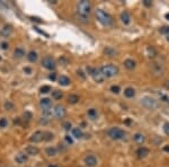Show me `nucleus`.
Returning <instances> with one entry per match:
<instances>
[{
	"mask_svg": "<svg viewBox=\"0 0 169 167\" xmlns=\"http://www.w3.org/2000/svg\"><path fill=\"white\" fill-rule=\"evenodd\" d=\"M95 16H96L98 22H99L103 26H105V27H111V26H113V24H114V19H113L112 16L109 15L108 13H106V11H104L103 9L96 10Z\"/></svg>",
	"mask_w": 169,
	"mask_h": 167,
	"instance_id": "f257e3e1",
	"label": "nucleus"
},
{
	"mask_svg": "<svg viewBox=\"0 0 169 167\" xmlns=\"http://www.w3.org/2000/svg\"><path fill=\"white\" fill-rule=\"evenodd\" d=\"M92 4L88 0H81L77 4V14L76 15L89 17L90 13H92Z\"/></svg>",
	"mask_w": 169,
	"mask_h": 167,
	"instance_id": "f03ea898",
	"label": "nucleus"
},
{
	"mask_svg": "<svg viewBox=\"0 0 169 167\" xmlns=\"http://www.w3.org/2000/svg\"><path fill=\"white\" fill-rule=\"evenodd\" d=\"M99 70H100V72L105 78H112V77H115L118 73V68L116 66H114V65H105Z\"/></svg>",
	"mask_w": 169,
	"mask_h": 167,
	"instance_id": "7ed1b4c3",
	"label": "nucleus"
},
{
	"mask_svg": "<svg viewBox=\"0 0 169 167\" xmlns=\"http://www.w3.org/2000/svg\"><path fill=\"white\" fill-rule=\"evenodd\" d=\"M107 136L113 140H121L126 136V133L120 128H112L107 131Z\"/></svg>",
	"mask_w": 169,
	"mask_h": 167,
	"instance_id": "20e7f679",
	"label": "nucleus"
},
{
	"mask_svg": "<svg viewBox=\"0 0 169 167\" xmlns=\"http://www.w3.org/2000/svg\"><path fill=\"white\" fill-rule=\"evenodd\" d=\"M87 72L90 75V76L94 78V80L96 81V82H103V81L105 80V77L103 76V73L100 72L99 69L97 68H94V67H88L87 68Z\"/></svg>",
	"mask_w": 169,
	"mask_h": 167,
	"instance_id": "39448f33",
	"label": "nucleus"
},
{
	"mask_svg": "<svg viewBox=\"0 0 169 167\" xmlns=\"http://www.w3.org/2000/svg\"><path fill=\"white\" fill-rule=\"evenodd\" d=\"M141 104H142L145 108H149V110H154V108L158 107L157 101H156L154 98H152V97H149V96L143 97V98L141 99Z\"/></svg>",
	"mask_w": 169,
	"mask_h": 167,
	"instance_id": "423d86ee",
	"label": "nucleus"
},
{
	"mask_svg": "<svg viewBox=\"0 0 169 167\" xmlns=\"http://www.w3.org/2000/svg\"><path fill=\"white\" fill-rule=\"evenodd\" d=\"M42 66L44 67L45 69H47V70H54L56 68V62L52 56H46L42 60Z\"/></svg>",
	"mask_w": 169,
	"mask_h": 167,
	"instance_id": "0eeeda50",
	"label": "nucleus"
},
{
	"mask_svg": "<svg viewBox=\"0 0 169 167\" xmlns=\"http://www.w3.org/2000/svg\"><path fill=\"white\" fill-rule=\"evenodd\" d=\"M53 114H54V117L56 119H59V120H61V119H64L66 115H67V110H66V107L63 106V105H56L54 107V110H53Z\"/></svg>",
	"mask_w": 169,
	"mask_h": 167,
	"instance_id": "6e6552de",
	"label": "nucleus"
},
{
	"mask_svg": "<svg viewBox=\"0 0 169 167\" xmlns=\"http://www.w3.org/2000/svg\"><path fill=\"white\" fill-rule=\"evenodd\" d=\"M97 163L98 159L94 155H88V156L85 157V165L87 167H95L97 165Z\"/></svg>",
	"mask_w": 169,
	"mask_h": 167,
	"instance_id": "1a4fd4ad",
	"label": "nucleus"
},
{
	"mask_svg": "<svg viewBox=\"0 0 169 167\" xmlns=\"http://www.w3.org/2000/svg\"><path fill=\"white\" fill-rule=\"evenodd\" d=\"M27 159H28V156L26 155L24 151H21V152H17L15 156V162L17 164H19V165H23V164H25L27 162Z\"/></svg>",
	"mask_w": 169,
	"mask_h": 167,
	"instance_id": "9d476101",
	"label": "nucleus"
},
{
	"mask_svg": "<svg viewBox=\"0 0 169 167\" xmlns=\"http://www.w3.org/2000/svg\"><path fill=\"white\" fill-rule=\"evenodd\" d=\"M42 140H43V132L42 131L34 132L31 136V138H30V141H31L32 143H38V142H41Z\"/></svg>",
	"mask_w": 169,
	"mask_h": 167,
	"instance_id": "9b49d317",
	"label": "nucleus"
},
{
	"mask_svg": "<svg viewBox=\"0 0 169 167\" xmlns=\"http://www.w3.org/2000/svg\"><path fill=\"white\" fill-rule=\"evenodd\" d=\"M27 156H36L40 154V149L36 147V146H27L24 150Z\"/></svg>",
	"mask_w": 169,
	"mask_h": 167,
	"instance_id": "f8f14e48",
	"label": "nucleus"
},
{
	"mask_svg": "<svg viewBox=\"0 0 169 167\" xmlns=\"http://www.w3.org/2000/svg\"><path fill=\"white\" fill-rule=\"evenodd\" d=\"M13 34V26L11 25H5L1 30H0V35L2 36V37H9V36Z\"/></svg>",
	"mask_w": 169,
	"mask_h": 167,
	"instance_id": "ddd939ff",
	"label": "nucleus"
},
{
	"mask_svg": "<svg viewBox=\"0 0 169 167\" xmlns=\"http://www.w3.org/2000/svg\"><path fill=\"white\" fill-rule=\"evenodd\" d=\"M40 106H41L42 111L44 110H51L52 108V102L50 98H42L40 101Z\"/></svg>",
	"mask_w": 169,
	"mask_h": 167,
	"instance_id": "4468645a",
	"label": "nucleus"
},
{
	"mask_svg": "<svg viewBox=\"0 0 169 167\" xmlns=\"http://www.w3.org/2000/svg\"><path fill=\"white\" fill-rule=\"evenodd\" d=\"M25 56H26V52L21 46H18V48H16L15 50H14V58L15 59H23Z\"/></svg>",
	"mask_w": 169,
	"mask_h": 167,
	"instance_id": "2eb2a0df",
	"label": "nucleus"
},
{
	"mask_svg": "<svg viewBox=\"0 0 169 167\" xmlns=\"http://www.w3.org/2000/svg\"><path fill=\"white\" fill-rule=\"evenodd\" d=\"M149 154H150V150L147 147H140L137 150V155H138L139 158H145Z\"/></svg>",
	"mask_w": 169,
	"mask_h": 167,
	"instance_id": "dca6fc26",
	"label": "nucleus"
},
{
	"mask_svg": "<svg viewBox=\"0 0 169 167\" xmlns=\"http://www.w3.org/2000/svg\"><path fill=\"white\" fill-rule=\"evenodd\" d=\"M137 66V62L133 60V59H126V60L124 61V67L128 69V70H133L134 68Z\"/></svg>",
	"mask_w": 169,
	"mask_h": 167,
	"instance_id": "f3484780",
	"label": "nucleus"
},
{
	"mask_svg": "<svg viewBox=\"0 0 169 167\" xmlns=\"http://www.w3.org/2000/svg\"><path fill=\"white\" fill-rule=\"evenodd\" d=\"M121 20L123 22V24H125V25H128L131 23V15L128 14V11H123L121 14Z\"/></svg>",
	"mask_w": 169,
	"mask_h": 167,
	"instance_id": "a211bd4d",
	"label": "nucleus"
},
{
	"mask_svg": "<svg viewBox=\"0 0 169 167\" xmlns=\"http://www.w3.org/2000/svg\"><path fill=\"white\" fill-rule=\"evenodd\" d=\"M133 140L134 142H137L139 145H142L145 142V137H144L142 133H135L133 136Z\"/></svg>",
	"mask_w": 169,
	"mask_h": 167,
	"instance_id": "6ab92c4d",
	"label": "nucleus"
},
{
	"mask_svg": "<svg viewBox=\"0 0 169 167\" xmlns=\"http://www.w3.org/2000/svg\"><path fill=\"white\" fill-rule=\"evenodd\" d=\"M37 59H38V56H37V53H36L35 51H30L27 53V60L30 61V62H32V63L36 62Z\"/></svg>",
	"mask_w": 169,
	"mask_h": 167,
	"instance_id": "aec40b11",
	"label": "nucleus"
},
{
	"mask_svg": "<svg viewBox=\"0 0 169 167\" xmlns=\"http://www.w3.org/2000/svg\"><path fill=\"white\" fill-rule=\"evenodd\" d=\"M58 81H59V85H61V86H68V85H70V78L67 76H60Z\"/></svg>",
	"mask_w": 169,
	"mask_h": 167,
	"instance_id": "412c9836",
	"label": "nucleus"
},
{
	"mask_svg": "<svg viewBox=\"0 0 169 167\" xmlns=\"http://www.w3.org/2000/svg\"><path fill=\"white\" fill-rule=\"evenodd\" d=\"M72 136L76 138V139H81L83 137V132L79 128H73L72 129Z\"/></svg>",
	"mask_w": 169,
	"mask_h": 167,
	"instance_id": "4be33fe9",
	"label": "nucleus"
},
{
	"mask_svg": "<svg viewBox=\"0 0 169 167\" xmlns=\"http://www.w3.org/2000/svg\"><path fill=\"white\" fill-rule=\"evenodd\" d=\"M46 155L49 156V157H54V156H56L58 155V148L55 147H49L46 148Z\"/></svg>",
	"mask_w": 169,
	"mask_h": 167,
	"instance_id": "5701e85b",
	"label": "nucleus"
},
{
	"mask_svg": "<svg viewBox=\"0 0 169 167\" xmlns=\"http://www.w3.org/2000/svg\"><path fill=\"white\" fill-rule=\"evenodd\" d=\"M124 95H125V97H128V98H132V97L135 96V91H134L132 87H128L124 91Z\"/></svg>",
	"mask_w": 169,
	"mask_h": 167,
	"instance_id": "b1692460",
	"label": "nucleus"
},
{
	"mask_svg": "<svg viewBox=\"0 0 169 167\" xmlns=\"http://www.w3.org/2000/svg\"><path fill=\"white\" fill-rule=\"evenodd\" d=\"M79 96H78L77 94H71V95H69V97H68V102L70 103V104H72V105H75V104H77L78 102H79Z\"/></svg>",
	"mask_w": 169,
	"mask_h": 167,
	"instance_id": "393cba45",
	"label": "nucleus"
},
{
	"mask_svg": "<svg viewBox=\"0 0 169 167\" xmlns=\"http://www.w3.org/2000/svg\"><path fill=\"white\" fill-rule=\"evenodd\" d=\"M54 138V134L50 131H44L43 132V140L44 141H51Z\"/></svg>",
	"mask_w": 169,
	"mask_h": 167,
	"instance_id": "a878e982",
	"label": "nucleus"
},
{
	"mask_svg": "<svg viewBox=\"0 0 169 167\" xmlns=\"http://www.w3.org/2000/svg\"><path fill=\"white\" fill-rule=\"evenodd\" d=\"M62 93L60 91H58V89H55V91H52V98L53 99H55V101H59V99H61L62 98Z\"/></svg>",
	"mask_w": 169,
	"mask_h": 167,
	"instance_id": "bb28decb",
	"label": "nucleus"
},
{
	"mask_svg": "<svg viewBox=\"0 0 169 167\" xmlns=\"http://www.w3.org/2000/svg\"><path fill=\"white\" fill-rule=\"evenodd\" d=\"M104 52H105V54L108 56H115V54H116V51L114 50V49H112V48H106L105 50H104Z\"/></svg>",
	"mask_w": 169,
	"mask_h": 167,
	"instance_id": "cd10ccee",
	"label": "nucleus"
},
{
	"mask_svg": "<svg viewBox=\"0 0 169 167\" xmlns=\"http://www.w3.org/2000/svg\"><path fill=\"white\" fill-rule=\"evenodd\" d=\"M88 117L92 119V120H95L96 117H97V111L95 110V108H90L89 111H88Z\"/></svg>",
	"mask_w": 169,
	"mask_h": 167,
	"instance_id": "c85d7f7f",
	"label": "nucleus"
},
{
	"mask_svg": "<svg viewBox=\"0 0 169 167\" xmlns=\"http://www.w3.org/2000/svg\"><path fill=\"white\" fill-rule=\"evenodd\" d=\"M76 17L82 24H88L89 23V17H83V16H79V15H76Z\"/></svg>",
	"mask_w": 169,
	"mask_h": 167,
	"instance_id": "c756f323",
	"label": "nucleus"
},
{
	"mask_svg": "<svg viewBox=\"0 0 169 167\" xmlns=\"http://www.w3.org/2000/svg\"><path fill=\"white\" fill-rule=\"evenodd\" d=\"M4 106H5V108L7 111H11V110H14V103L10 101H7L5 102V105Z\"/></svg>",
	"mask_w": 169,
	"mask_h": 167,
	"instance_id": "7c9ffc66",
	"label": "nucleus"
},
{
	"mask_svg": "<svg viewBox=\"0 0 169 167\" xmlns=\"http://www.w3.org/2000/svg\"><path fill=\"white\" fill-rule=\"evenodd\" d=\"M7 125H8V120L6 117H1L0 119V128L4 129V128H7Z\"/></svg>",
	"mask_w": 169,
	"mask_h": 167,
	"instance_id": "2f4dec72",
	"label": "nucleus"
},
{
	"mask_svg": "<svg viewBox=\"0 0 169 167\" xmlns=\"http://www.w3.org/2000/svg\"><path fill=\"white\" fill-rule=\"evenodd\" d=\"M40 91H41L42 94H47L49 91H51V87L50 86H43V87H41Z\"/></svg>",
	"mask_w": 169,
	"mask_h": 167,
	"instance_id": "473e14b6",
	"label": "nucleus"
},
{
	"mask_svg": "<svg viewBox=\"0 0 169 167\" xmlns=\"http://www.w3.org/2000/svg\"><path fill=\"white\" fill-rule=\"evenodd\" d=\"M111 91L114 93V94H118V93H120V87L116 86V85H113V86L111 87Z\"/></svg>",
	"mask_w": 169,
	"mask_h": 167,
	"instance_id": "72a5a7b5",
	"label": "nucleus"
},
{
	"mask_svg": "<svg viewBox=\"0 0 169 167\" xmlns=\"http://www.w3.org/2000/svg\"><path fill=\"white\" fill-rule=\"evenodd\" d=\"M160 33H162V34H168L169 35V26H164L162 28H160Z\"/></svg>",
	"mask_w": 169,
	"mask_h": 167,
	"instance_id": "f704fd0d",
	"label": "nucleus"
},
{
	"mask_svg": "<svg viewBox=\"0 0 169 167\" xmlns=\"http://www.w3.org/2000/svg\"><path fill=\"white\" fill-rule=\"evenodd\" d=\"M24 119H25V120H27V121H30V120L32 119V113H31V112H25V113H24Z\"/></svg>",
	"mask_w": 169,
	"mask_h": 167,
	"instance_id": "c9c22d12",
	"label": "nucleus"
},
{
	"mask_svg": "<svg viewBox=\"0 0 169 167\" xmlns=\"http://www.w3.org/2000/svg\"><path fill=\"white\" fill-rule=\"evenodd\" d=\"M164 131H165V133H166L167 136H169V122L165 123V125H164Z\"/></svg>",
	"mask_w": 169,
	"mask_h": 167,
	"instance_id": "e433bc0d",
	"label": "nucleus"
},
{
	"mask_svg": "<svg viewBox=\"0 0 169 167\" xmlns=\"http://www.w3.org/2000/svg\"><path fill=\"white\" fill-rule=\"evenodd\" d=\"M47 123H49V117H41V120H40V124H47Z\"/></svg>",
	"mask_w": 169,
	"mask_h": 167,
	"instance_id": "4c0bfd02",
	"label": "nucleus"
},
{
	"mask_svg": "<svg viewBox=\"0 0 169 167\" xmlns=\"http://www.w3.org/2000/svg\"><path fill=\"white\" fill-rule=\"evenodd\" d=\"M0 48H1L2 50H8V49H9V44L6 43V42H2V43L0 44Z\"/></svg>",
	"mask_w": 169,
	"mask_h": 167,
	"instance_id": "58836bf2",
	"label": "nucleus"
},
{
	"mask_svg": "<svg viewBox=\"0 0 169 167\" xmlns=\"http://www.w3.org/2000/svg\"><path fill=\"white\" fill-rule=\"evenodd\" d=\"M64 139H66V141L68 142V143H69V145H72V139L71 138H70V136H66V138H64Z\"/></svg>",
	"mask_w": 169,
	"mask_h": 167,
	"instance_id": "ea45409f",
	"label": "nucleus"
},
{
	"mask_svg": "<svg viewBox=\"0 0 169 167\" xmlns=\"http://www.w3.org/2000/svg\"><path fill=\"white\" fill-rule=\"evenodd\" d=\"M70 128H71V123H70V122L64 123V129H66V130H70Z\"/></svg>",
	"mask_w": 169,
	"mask_h": 167,
	"instance_id": "a19ab883",
	"label": "nucleus"
},
{
	"mask_svg": "<svg viewBox=\"0 0 169 167\" xmlns=\"http://www.w3.org/2000/svg\"><path fill=\"white\" fill-rule=\"evenodd\" d=\"M55 78H56V75L54 73V72L51 73V75L49 76V79H50V80H55Z\"/></svg>",
	"mask_w": 169,
	"mask_h": 167,
	"instance_id": "79ce46f5",
	"label": "nucleus"
},
{
	"mask_svg": "<svg viewBox=\"0 0 169 167\" xmlns=\"http://www.w3.org/2000/svg\"><path fill=\"white\" fill-rule=\"evenodd\" d=\"M143 4L147 6V7H150V6H151V1H150V0H143Z\"/></svg>",
	"mask_w": 169,
	"mask_h": 167,
	"instance_id": "37998d69",
	"label": "nucleus"
},
{
	"mask_svg": "<svg viewBox=\"0 0 169 167\" xmlns=\"http://www.w3.org/2000/svg\"><path fill=\"white\" fill-rule=\"evenodd\" d=\"M24 71H25L27 75L32 73V69H31V68H24Z\"/></svg>",
	"mask_w": 169,
	"mask_h": 167,
	"instance_id": "c03bdc74",
	"label": "nucleus"
},
{
	"mask_svg": "<svg viewBox=\"0 0 169 167\" xmlns=\"http://www.w3.org/2000/svg\"><path fill=\"white\" fill-rule=\"evenodd\" d=\"M14 123H15V124H19V123H21V119H19V117L15 119V120H14Z\"/></svg>",
	"mask_w": 169,
	"mask_h": 167,
	"instance_id": "a18cd8bd",
	"label": "nucleus"
},
{
	"mask_svg": "<svg viewBox=\"0 0 169 167\" xmlns=\"http://www.w3.org/2000/svg\"><path fill=\"white\" fill-rule=\"evenodd\" d=\"M78 75H80V76H81L82 78H85V77H86V76H85V75H83V72H82L81 70H79V71H78Z\"/></svg>",
	"mask_w": 169,
	"mask_h": 167,
	"instance_id": "49530a36",
	"label": "nucleus"
},
{
	"mask_svg": "<svg viewBox=\"0 0 169 167\" xmlns=\"http://www.w3.org/2000/svg\"><path fill=\"white\" fill-rule=\"evenodd\" d=\"M164 150H165V151H168L169 152V146H165Z\"/></svg>",
	"mask_w": 169,
	"mask_h": 167,
	"instance_id": "de8ad7c7",
	"label": "nucleus"
},
{
	"mask_svg": "<svg viewBox=\"0 0 169 167\" xmlns=\"http://www.w3.org/2000/svg\"><path fill=\"white\" fill-rule=\"evenodd\" d=\"M166 87H167V88H168V89H169V80L167 81V84H166Z\"/></svg>",
	"mask_w": 169,
	"mask_h": 167,
	"instance_id": "09e8293b",
	"label": "nucleus"
},
{
	"mask_svg": "<svg viewBox=\"0 0 169 167\" xmlns=\"http://www.w3.org/2000/svg\"><path fill=\"white\" fill-rule=\"evenodd\" d=\"M166 18L169 20V14H166Z\"/></svg>",
	"mask_w": 169,
	"mask_h": 167,
	"instance_id": "8fccbe9b",
	"label": "nucleus"
},
{
	"mask_svg": "<svg viewBox=\"0 0 169 167\" xmlns=\"http://www.w3.org/2000/svg\"><path fill=\"white\" fill-rule=\"evenodd\" d=\"M49 167H58V166H56V165H50Z\"/></svg>",
	"mask_w": 169,
	"mask_h": 167,
	"instance_id": "3c124183",
	"label": "nucleus"
}]
</instances>
